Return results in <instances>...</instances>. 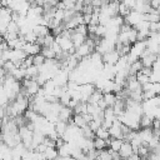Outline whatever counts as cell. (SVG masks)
<instances>
[{
    "instance_id": "obj_1",
    "label": "cell",
    "mask_w": 160,
    "mask_h": 160,
    "mask_svg": "<svg viewBox=\"0 0 160 160\" xmlns=\"http://www.w3.org/2000/svg\"><path fill=\"white\" fill-rule=\"evenodd\" d=\"M108 132H109V135H110V138H112V139H120V140H122V132H121V122L116 119V120H114L112 121V124H111V126L108 129Z\"/></svg>"
},
{
    "instance_id": "obj_2",
    "label": "cell",
    "mask_w": 160,
    "mask_h": 160,
    "mask_svg": "<svg viewBox=\"0 0 160 160\" xmlns=\"http://www.w3.org/2000/svg\"><path fill=\"white\" fill-rule=\"evenodd\" d=\"M120 59L119 54L115 51V50H111L104 55H101V60L104 64H108V65H115L118 62V60Z\"/></svg>"
},
{
    "instance_id": "obj_3",
    "label": "cell",
    "mask_w": 160,
    "mask_h": 160,
    "mask_svg": "<svg viewBox=\"0 0 160 160\" xmlns=\"http://www.w3.org/2000/svg\"><path fill=\"white\" fill-rule=\"evenodd\" d=\"M118 154H119V158L125 159V160H126L129 156H131V155H132V148H131L130 142L124 141V142H122V145L120 146V149H119Z\"/></svg>"
},
{
    "instance_id": "obj_4",
    "label": "cell",
    "mask_w": 160,
    "mask_h": 160,
    "mask_svg": "<svg viewBox=\"0 0 160 160\" xmlns=\"http://www.w3.org/2000/svg\"><path fill=\"white\" fill-rule=\"evenodd\" d=\"M71 115H72V110L68 106H61L59 114H58V120L64 121V122H69L71 120Z\"/></svg>"
},
{
    "instance_id": "obj_5",
    "label": "cell",
    "mask_w": 160,
    "mask_h": 160,
    "mask_svg": "<svg viewBox=\"0 0 160 160\" xmlns=\"http://www.w3.org/2000/svg\"><path fill=\"white\" fill-rule=\"evenodd\" d=\"M40 50H41V48L39 45H36V44H28V42H25V45L22 46V51L26 55H30V56L40 54Z\"/></svg>"
},
{
    "instance_id": "obj_6",
    "label": "cell",
    "mask_w": 160,
    "mask_h": 160,
    "mask_svg": "<svg viewBox=\"0 0 160 160\" xmlns=\"http://www.w3.org/2000/svg\"><path fill=\"white\" fill-rule=\"evenodd\" d=\"M31 31L35 34L36 38H45L46 35L50 34V30H49L46 26H42V25H35V26L31 29Z\"/></svg>"
},
{
    "instance_id": "obj_7",
    "label": "cell",
    "mask_w": 160,
    "mask_h": 160,
    "mask_svg": "<svg viewBox=\"0 0 160 160\" xmlns=\"http://www.w3.org/2000/svg\"><path fill=\"white\" fill-rule=\"evenodd\" d=\"M156 60H159V55H155V54H149L148 56L140 59V61L142 64V68H151L152 62L156 61Z\"/></svg>"
},
{
    "instance_id": "obj_8",
    "label": "cell",
    "mask_w": 160,
    "mask_h": 160,
    "mask_svg": "<svg viewBox=\"0 0 160 160\" xmlns=\"http://www.w3.org/2000/svg\"><path fill=\"white\" fill-rule=\"evenodd\" d=\"M85 39H86V36H84V35H80V34H76V32H72V35H71V38H70V40H71V42H72V46L76 49L78 46H80L81 44H84L85 42Z\"/></svg>"
},
{
    "instance_id": "obj_9",
    "label": "cell",
    "mask_w": 160,
    "mask_h": 160,
    "mask_svg": "<svg viewBox=\"0 0 160 160\" xmlns=\"http://www.w3.org/2000/svg\"><path fill=\"white\" fill-rule=\"evenodd\" d=\"M109 141L110 140H101V139H98V138H95L94 140H92V145H94V149L96 150V151H100V150H104V149H106V148H109Z\"/></svg>"
},
{
    "instance_id": "obj_10",
    "label": "cell",
    "mask_w": 160,
    "mask_h": 160,
    "mask_svg": "<svg viewBox=\"0 0 160 160\" xmlns=\"http://www.w3.org/2000/svg\"><path fill=\"white\" fill-rule=\"evenodd\" d=\"M141 69H142V64H141L140 60H138V61H134L132 64L129 65V70H128V72H129V75L135 76Z\"/></svg>"
},
{
    "instance_id": "obj_11",
    "label": "cell",
    "mask_w": 160,
    "mask_h": 160,
    "mask_svg": "<svg viewBox=\"0 0 160 160\" xmlns=\"http://www.w3.org/2000/svg\"><path fill=\"white\" fill-rule=\"evenodd\" d=\"M101 99H102V92H101L100 90H96V89H95V91L89 96V99H88V104L98 105L99 100H101Z\"/></svg>"
},
{
    "instance_id": "obj_12",
    "label": "cell",
    "mask_w": 160,
    "mask_h": 160,
    "mask_svg": "<svg viewBox=\"0 0 160 160\" xmlns=\"http://www.w3.org/2000/svg\"><path fill=\"white\" fill-rule=\"evenodd\" d=\"M66 126H68V122H64V121H60L58 120L55 124H54V129L56 131V134L59 135V138H61L66 130Z\"/></svg>"
},
{
    "instance_id": "obj_13",
    "label": "cell",
    "mask_w": 160,
    "mask_h": 160,
    "mask_svg": "<svg viewBox=\"0 0 160 160\" xmlns=\"http://www.w3.org/2000/svg\"><path fill=\"white\" fill-rule=\"evenodd\" d=\"M151 121H152L151 118H149L148 115L142 114V115L140 116V119H139V128H141V129L151 128Z\"/></svg>"
},
{
    "instance_id": "obj_14",
    "label": "cell",
    "mask_w": 160,
    "mask_h": 160,
    "mask_svg": "<svg viewBox=\"0 0 160 160\" xmlns=\"http://www.w3.org/2000/svg\"><path fill=\"white\" fill-rule=\"evenodd\" d=\"M122 142H124V140H120V139H111V140L109 141V148H108V149H110L111 151L118 152L119 149H120V146L122 145Z\"/></svg>"
},
{
    "instance_id": "obj_15",
    "label": "cell",
    "mask_w": 160,
    "mask_h": 160,
    "mask_svg": "<svg viewBox=\"0 0 160 160\" xmlns=\"http://www.w3.org/2000/svg\"><path fill=\"white\" fill-rule=\"evenodd\" d=\"M56 150H58V155L59 156H70V154H71V145L65 142L62 146H60Z\"/></svg>"
},
{
    "instance_id": "obj_16",
    "label": "cell",
    "mask_w": 160,
    "mask_h": 160,
    "mask_svg": "<svg viewBox=\"0 0 160 160\" xmlns=\"http://www.w3.org/2000/svg\"><path fill=\"white\" fill-rule=\"evenodd\" d=\"M44 155H45V159L46 160H56L58 156H59L58 155V150L55 148H46Z\"/></svg>"
},
{
    "instance_id": "obj_17",
    "label": "cell",
    "mask_w": 160,
    "mask_h": 160,
    "mask_svg": "<svg viewBox=\"0 0 160 160\" xmlns=\"http://www.w3.org/2000/svg\"><path fill=\"white\" fill-rule=\"evenodd\" d=\"M102 100H104V102L106 104V106H112L114 104H115V101H116V96H115V94H112V92H109V94H102Z\"/></svg>"
},
{
    "instance_id": "obj_18",
    "label": "cell",
    "mask_w": 160,
    "mask_h": 160,
    "mask_svg": "<svg viewBox=\"0 0 160 160\" xmlns=\"http://www.w3.org/2000/svg\"><path fill=\"white\" fill-rule=\"evenodd\" d=\"M40 54L45 58V60H51V59H55V58H56V55H55V52L51 50V48H41Z\"/></svg>"
},
{
    "instance_id": "obj_19",
    "label": "cell",
    "mask_w": 160,
    "mask_h": 160,
    "mask_svg": "<svg viewBox=\"0 0 160 160\" xmlns=\"http://www.w3.org/2000/svg\"><path fill=\"white\" fill-rule=\"evenodd\" d=\"M104 120H109V121H114V120H116V116H115V114H114V111H112V108H110V106H108L104 111Z\"/></svg>"
},
{
    "instance_id": "obj_20",
    "label": "cell",
    "mask_w": 160,
    "mask_h": 160,
    "mask_svg": "<svg viewBox=\"0 0 160 160\" xmlns=\"http://www.w3.org/2000/svg\"><path fill=\"white\" fill-rule=\"evenodd\" d=\"M95 138H98V139H101V140H109L110 139V135H109V132H108V130H105V129H102V128H99L98 130H96V132H95Z\"/></svg>"
},
{
    "instance_id": "obj_21",
    "label": "cell",
    "mask_w": 160,
    "mask_h": 160,
    "mask_svg": "<svg viewBox=\"0 0 160 160\" xmlns=\"http://www.w3.org/2000/svg\"><path fill=\"white\" fill-rule=\"evenodd\" d=\"M44 62H45V58H44L41 54H38V55H34V56H32V65H34V66L40 68Z\"/></svg>"
},
{
    "instance_id": "obj_22",
    "label": "cell",
    "mask_w": 160,
    "mask_h": 160,
    "mask_svg": "<svg viewBox=\"0 0 160 160\" xmlns=\"http://www.w3.org/2000/svg\"><path fill=\"white\" fill-rule=\"evenodd\" d=\"M6 32H12V34H19V26L14 21H9L6 25Z\"/></svg>"
},
{
    "instance_id": "obj_23",
    "label": "cell",
    "mask_w": 160,
    "mask_h": 160,
    "mask_svg": "<svg viewBox=\"0 0 160 160\" xmlns=\"http://www.w3.org/2000/svg\"><path fill=\"white\" fill-rule=\"evenodd\" d=\"M149 152H150V151H149V148H148L146 145H142V144H141V145L138 148V152H136V154H138L140 158H146V156L149 155Z\"/></svg>"
},
{
    "instance_id": "obj_24",
    "label": "cell",
    "mask_w": 160,
    "mask_h": 160,
    "mask_svg": "<svg viewBox=\"0 0 160 160\" xmlns=\"http://www.w3.org/2000/svg\"><path fill=\"white\" fill-rule=\"evenodd\" d=\"M74 32L86 36V35H88V26H86L85 24H80V25H78V26L74 29Z\"/></svg>"
},
{
    "instance_id": "obj_25",
    "label": "cell",
    "mask_w": 160,
    "mask_h": 160,
    "mask_svg": "<svg viewBox=\"0 0 160 160\" xmlns=\"http://www.w3.org/2000/svg\"><path fill=\"white\" fill-rule=\"evenodd\" d=\"M136 36H138V31H136L134 28H131V30L128 32V40H129L130 45L136 42Z\"/></svg>"
},
{
    "instance_id": "obj_26",
    "label": "cell",
    "mask_w": 160,
    "mask_h": 160,
    "mask_svg": "<svg viewBox=\"0 0 160 160\" xmlns=\"http://www.w3.org/2000/svg\"><path fill=\"white\" fill-rule=\"evenodd\" d=\"M54 41H55V38H54L51 34L46 35V36L44 38V44H42V48H51V45L54 44Z\"/></svg>"
},
{
    "instance_id": "obj_27",
    "label": "cell",
    "mask_w": 160,
    "mask_h": 160,
    "mask_svg": "<svg viewBox=\"0 0 160 160\" xmlns=\"http://www.w3.org/2000/svg\"><path fill=\"white\" fill-rule=\"evenodd\" d=\"M98 159L99 160H112L111 156H110V154H109V151L106 149L98 151Z\"/></svg>"
},
{
    "instance_id": "obj_28",
    "label": "cell",
    "mask_w": 160,
    "mask_h": 160,
    "mask_svg": "<svg viewBox=\"0 0 160 160\" xmlns=\"http://www.w3.org/2000/svg\"><path fill=\"white\" fill-rule=\"evenodd\" d=\"M160 22H149V31L150 32H159Z\"/></svg>"
},
{
    "instance_id": "obj_29",
    "label": "cell",
    "mask_w": 160,
    "mask_h": 160,
    "mask_svg": "<svg viewBox=\"0 0 160 160\" xmlns=\"http://www.w3.org/2000/svg\"><path fill=\"white\" fill-rule=\"evenodd\" d=\"M139 72L142 74V75H145V76H148V78H150L151 74H152V70H151V68H142Z\"/></svg>"
},
{
    "instance_id": "obj_30",
    "label": "cell",
    "mask_w": 160,
    "mask_h": 160,
    "mask_svg": "<svg viewBox=\"0 0 160 160\" xmlns=\"http://www.w3.org/2000/svg\"><path fill=\"white\" fill-rule=\"evenodd\" d=\"M150 8L154 10H160V0H151L150 1Z\"/></svg>"
},
{
    "instance_id": "obj_31",
    "label": "cell",
    "mask_w": 160,
    "mask_h": 160,
    "mask_svg": "<svg viewBox=\"0 0 160 160\" xmlns=\"http://www.w3.org/2000/svg\"><path fill=\"white\" fill-rule=\"evenodd\" d=\"M146 160H160V154L149 152V155L146 156Z\"/></svg>"
},
{
    "instance_id": "obj_32",
    "label": "cell",
    "mask_w": 160,
    "mask_h": 160,
    "mask_svg": "<svg viewBox=\"0 0 160 160\" xmlns=\"http://www.w3.org/2000/svg\"><path fill=\"white\" fill-rule=\"evenodd\" d=\"M101 5H102V0H94V1H91V6L92 8H101Z\"/></svg>"
},
{
    "instance_id": "obj_33",
    "label": "cell",
    "mask_w": 160,
    "mask_h": 160,
    "mask_svg": "<svg viewBox=\"0 0 160 160\" xmlns=\"http://www.w3.org/2000/svg\"><path fill=\"white\" fill-rule=\"evenodd\" d=\"M126 160H141V158L138 155V154H132L131 156H129Z\"/></svg>"
},
{
    "instance_id": "obj_34",
    "label": "cell",
    "mask_w": 160,
    "mask_h": 160,
    "mask_svg": "<svg viewBox=\"0 0 160 160\" xmlns=\"http://www.w3.org/2000/svg\"><path fill=\"white\" fill-rule=\"evenodd\" d=\"M5 116V106H0V119Z\"/></svg>"
},
{
    "instance_id": "obj_35",
    "label": "cell",
    "mask_w": 160,
    "mask_h": 160,
    "mask_svg": "<svg viewBox=\"0 0 160 160\" xmlns=\"http://www.w3.org/2000/svg\"><path fill=\"white\" fill-rule=\"evenodd\" d=\"M56 160H74L71 156H58Z\"/></svg>"
},
{
    "instance_id": "obj_36",
    "label": "cell",
    "mask_w": 160,
    "mask_h": 160,
    "mask_svg": "<svg viewBox=\"0 0 160 160\" xmlns=\"http://www.w3.org/2000/svg\"><path fill=\"white\" fill-rule=\"evenodd\" d=\"M1 124H2V120L0 119V130H1Z\"/></svg>"
},
{
    "instance_id": "obj_37",
    "label": "cell",
    "mask_w": 160,
    "mask_h": 160,
    "mask_svg": "<svg viewBox=\"0 0 160 160\" xmlns=\"http://www.w3.org/2000/svg\"><path fill=\"white\" fill-rule=\"evenodd\" d=\"M114 160H125V159H121V158H118V159H114Z\"/></svg>"
},
{
    "instance_id": "obj_38",
    "label": "cell",
    "mask_w": 160,
    "mask_h": 160,
    "mask_svg": "<svg viewBox=\"0 0 160 160\" xmlns=\"http://www.w3.org/2000/svg\"><path fill=\"white\" fill-rule=\"evenodd\" d=\"M0 40H4V39H2V38H1V36H0Z\"/></svg>"
},
{
    "instance_id": "obj_39",
    "label": "cell",
    "mask_w": 160,
    "mask_h": 160,
    "mask_svg": "<svg viewBox=\"0 0 160 160\" xmlns=\"http://www.w3.org/2000/svg\"><path fill=\"white\" fill-rule=\"evenodd\" d=\"M95 160H99V159H98V158H96V159H95Z\"/></svg>"
},
{
    "instance_id": "obj_40",
    "label": "cell",
    "mask_w": 160,
    "mask_h": 160,
    "mask_svg": "<svg viewBox=\"0 0 160 160\" xmlns=\"http://www.w3.org/2000/svg\"><path fill=\"white\" fill-rule=\"evenodd\" d=\"M0 160H1V158H0Z\"/></svg>"
}]
</instances>
